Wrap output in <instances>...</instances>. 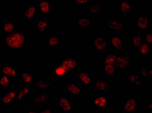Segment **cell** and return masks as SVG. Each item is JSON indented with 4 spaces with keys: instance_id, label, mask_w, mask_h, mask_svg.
<instances>
[{
    "instance_id": "ac0fdd59",
    "label": "cell",
    "mask_w": 152,
    "mask_h": 113,
    "mask_svg": "<svg viewBox=\"0 0 152 113\" xmlns=\"http://www.w3.org/2000/svg\"><path fill=\"white\" fill-rule=\"evenodd\" d=\"M16 98V92L11 89L9 91V92L7 94H5L1 99V102L3 104H8L12 102L15 100Z\"/></svg>"
},
{
    "instance_id": "f35d334b",
    "label": "cell",
    "mask_w": 152,
    "mask_h": 113,
    "mask_svg": "<svg viewBox=\"0 0 152 113\" xmlns=\"http://www.w3.org/2000/svg\"><path fill=\"white\" fill-rule=\"evenodd\" d=\"M146 109H147V110L150 111H151V109H152V104H151V103H149V104H148L146 105Z\"/></svg>"
},
{
    "instance_id": "d4e9b609",
    "label": "cell",
    "mask_w": 152,
    "mask_h": 113,
    "mask_svg": "<svg viewBox=\"0 0 152 113\" xmlns=\"http://www.w3.org/2000/svg\"><path fill=\"white\" fill-rule=\"evenodd\" d=\"M37 11V7L36 6L31 5L27 7L26 10L25 12H24V18L27 20L32 19L34 16H35Z\"/></svg>"
},
{
    "instance_id": "277c9868",
    "label": "cell",
    "mask_w": 152,
    "mask_h": 113,
    "mask_svg": "<svg viewBox=\"0 0 152 113\" xmlns=\"http://www.w3.org/2000/svg\"><path fill=\"white\" fill-rule=\"evenodd\" d=\"M131 60V58L127 55H118L116 59L115 65L116 67L120 69L125 70L128 68Z\"/></svg>"
},
{
    "instance_id": "74e56055",
    "label": "cell",
    "mask_w": 152,
    "mask_h": 113,
    "mask_svg": "<svg viewBox=\"0 0 152 113\" xmlns=\"http://www.w3.org/2000/svg\"><path fill=\"white\" fill-rule=\"evenodd\" d=\"M40 112H42V113H51V111L49 109H42V110H41Z\"/></svg>"
},
{
    "instance_id": "7402d4cb",
    "label": "cell",
    "mask_w": 152,
    "mask_h": 113,
    "mask_svg": "<svg viewBox=\"0 0 152 113\" xmlns=\"http://www.w3.org/2000/svg\"><path fill=\"white\" fill-rule=\"evenodd\" d=\"M108 29L110 31H119L124 29V25L122 22L111 21L107 23Z\"/></svg>"
},
{
    "instance_id": "603a6c76",
    "label": "cell",
    "mask_w": 152,
    "mask_h": 113,
    "mask_svg": "<svg viewBox=\"0 0 152 113\" xmlns=\"http://www.w3.org/2000/svg\"><path fill=\"white\" fill-rule=\"evenodd\" d=\"M18 75L22 80L27 84L31 83L34 81V77L33 75L26 71H18Z\"/></svg>"
},
{
    "instance_id": "8992f818",
    "label": "cell",
    "mask_w": 152,
    "mask_h": 113,
    "mask_svg": "<svg viewBox=\"0 0 152 113\" xmlns=\"http://www.w3.org/2000/svg\"><path fill=\"white\" fill-rule=\"evenodd\" d=\"M57 106L63 112H70L72 111V102L66 96H62L58 99Z\"/></svg>"
},
{
    "instance_id": "ba28073f",
    "label": "cell",
    "mask_w": 152,
    "mask_h": 113,
    "mask_svg": "<svg viewBox=\"0 0 152 113\" xmlns=\"http://www.w3.org/2000/svg\"><path fill=\"white\" fill-rule=\"evenodd\" d=\"M77 80L85 86L91 87L92 86L93 81L92 77L87 73H79L77 74Z\"/></svg>"
},
{
    "instance_id": "8d00e7d4",
    "label": "cell",
    "mask_w": 152,
    "mask_h": 113,
    "mask_svg": "<svg viewBox=\"0 0 152 113\" xmlns=\"http://www.w3.org/2000/svg\"><path fill=\"white\" fill-rule=\"evenodd\" d=\"M75 1L78 5H85L88 2V0H75Z\"/></svg>"
},
{
    "instance_id": "e0dca14e",
    "label": "cell",
    "mask_w": 152,
    "mask_h": 113,
    "mask_svg": "<svg viewBox=\"0 0 152 113\" xmlns=\"http://www.w3.org/2000/svg\"><path fill=\"white\" fill-rule=\"evenodd\" d=\"M103 72L107 76L111 77L117 71V67L115 64L103 63Z\"/></svg>"
},
{
    "instance_id": "60d3db41",
    "label": "cell",
    "mask_w": 152,
    "mask_h": 113,
    "mask_svg": "<svg viewBox=\"0 0 152 113\" xmlns=\"http://www.w3.org/2000/svg\"><path fill=\"white\" fill-rule=\"evenodd\" d=\"M65 1H71V0H65Z\"/></svg>"
},
{
    "instance_id": "d590c367",
    "label": "cell",
    "mask_w": 152,
    "mask_h": 113,
    "mask_svg": "<svg viewBox=\"0 0 152 113\" xmlns=\"http://www.w3.org/2000/svg\"><path fill=\"white\" fill-rule=\"evenodd\" d=\"M145 39H146V43L149 44V45H151L152 43V35L150 32H146L145 34Z\"/></svg>"
},
{
    "instance_id": "f1b7e54d",
    "label": "cell",
    "mask_w": 152,
    "mask_h": 113,
    "mask_svg": "<svg viewBox=\"0 0 152 113\" xmlns=\"http://www.w3.org/2000/svg\"><path fill=\"white\" fill-rule=\"evenodd\" d=\"M95 87L100 91H106L108 90V84L103 80H97L94 82Z\"/></svg>"
},
{
    "instance_id": "4fadbf2b",
    "label": "cell",
    "mask_w": 152,
    "mask_h": 113,
    "mask_svg": "<svg viewBox=\"0 0 152 113\" xmlns=\"http://www.w3.org/2000/svg\"><path fill=\"white\" fill-rule=\"evenodd\" d=\"M68 72L73 71L77 67V61L73 58H68L63 60L61 63Z\"/></svg>"
},
{
    "instance_id": "30bf717a",
    "label": "cell",
    "mask_w": 152,
    "mask_h": 113,
    "mask_svg": "<svg viewBox=\"0 0 152 113\" xmlns=\"http://www.w3.org/2000/svg\"><path fill=\"white\" fill-rule=\"evenodd\" d=\"M129 83L133 84L134 87L136 88H139L143 83L142 78L139 73H131L128 76Z\"/></svg>"
},
{
    "instance_id": "7a4b0ae2",
    "label": "cell",
    "mask_w": 152,
    "mask_h": 113,
    "mask_svg": "<svg viewBox=\"0 0 152 113\" xmlns=\"http://www.w3.org/2000/svg\"><path fill=\"white\" fill-rule=\"evenodd\" d=\"M92 45L94 49L97 51L98 56H102L103 55V52L107 47L108 42L104 37L97 36L92 38Z\"/></svg>"
},
{
    "instance_id": "484cf974",
    "label": "cell",
    "mask_w": 152,
    "mask_h": 113,
    "mask_svg": "<svg viewBox=\"0 0 152 113\" xmlns=\"http://www.w3.org/2000/svg\"><path fill=\"white\" fill-rule=\"evenodd\" d=\"M68 73V72L66 70V68L61 64L54 68L53 74L54 76L56 77H64Z\"/></svg>"
},
{
    "instance_id": "7c38bea8",
    "label": "cell",
    "mask_w": 152,
    "mask_h": 113,
    "mask_svg": "<svg viewBox=\"0 0 152 113\" xmlns=\"http://www.w3.org/2000/svg\"><path fill=\"white\" fill-rule=\"evenodd\" d=\"M103 11V4L102 2H98L94 5L88 6L87 12L92 16H96L101 14Z\"/></svg>"
},
{
    "instance_id": "52a82bcc",
    "label": "cell",
    "mask_w": 152,
    "mask_h": 113,
    "mask_svg": "<svg viewBox=\"0 0 152 113\" xmlns=\"http://www.w3.org/2000/svg\"><path fill=\"white\" fill-rule=\"evenodd\" d=\"M92 104L94 107L101 109H106L108 107V101L107 99L103 94L96 95L93 98Z\"/></svg>"
},
{
    "instance_id": "9a60e30c",
    "label": "cell",
    "mask_w": 152,
    "mask_h": 113,
    "mask_svg": "<svg viewBox=\"0 0 152 113\" xmlns=\"http://www.w3.org/2000/svg\"><path fill=\"white\" fill-rule=\"evenodd\" d=\"M50 95L48 93L41 94L34 97L31 102L33 104H46L50 100Z\"/></svg>"
},
{
    "instance_id": "4316f807",
    "label": "cell",
    "mask_w": 152,
    "mask_h": 113,
    "mask_svg": "<svg viewBox=\"0 0 152 113\" xmlns=\"http://www.w3.org/2000/svg\"><path fill=\"white\" fill-rule=\"evenodd\" d=\"M92 25V22L85 16L79 17L77 21V27H91Z\"/></svg>"
},
{
    "instance_id": "4dcf8cb0",
    "label": "cell",
    "mask_w": 152,
    "mask_h": 113,
    "mask_svg": "<svg viewBox=\"0 0 152 113\" xmlns=\"http://www.w3.org/2000/svg\"><path fill=\"white\" fill-rule=\"evenodd\" d=\"M3 30L5 33L10 34L15 31V23L12 22H6L3 23Z\"/></svg>"
},
{
    "instance_id": "ab89813d",
    "label": "cell",
    "mask_w": 152,
    "mask_h": 113,
    "mask_svg": "<svg viewBox=\"0 0 152 113\" xmlns=\"http://www.w3.org/2000/svg\"><path fill=\"white\" fill-rule=\"evenodd\" d=\"M26 112H29V113H36V111H33V110H26Z\"/></svg>"
},
{
    "instance_id": "ffe728a7",
    "label": "cell",
    "mask_w": 152,
    "mask_h": 113,
    "mask_svg": "<svg viewBox=\"0 0 152 113\" xmlns=\"http://www.w3.org/2000/svg\"><path fill=\"white\" fill-rule=\"evenodd\" d=\"M61 42V38L56 36H51L48 37L46 40V46L48 47H55L59 45Z\"/></svg>"
},
{
    "instance_id": "b9f144b4",
    "label": "cell",
    "mask_w": 152,
    "mask_h": 113,
    "mask_svg": "<svg viewBox=\"0 0 152 113\" xmlns=\"http://www.w3.org/2000/svg\"><path fill=\"white\" fill-rule=\"evenodd\" d=\"M12 1H16V0H12Z\"/></svg>"
},
{
    "instance_id": "2e32d148",
    "label": "cell",
    "mask_w": 152,
    "mask_h": 113,
    "mask_svg": "<svg viewBox=\"0 0 152 113\" xmlns=\"http://www.w3.org/2000/svg\"><path fill=\"white\" fill-rule=\"evenodd\" d=\"M109 40L111 45L115 49L121 50L124 48L123 40L122 37L118 36H113L110 37Z\"/></svg>"
},
{
    "instance_id": "cb8c5ba5",
    "label": "cell",
    "mask_w": 152,
    "mask_h": 113,
    "mask_svg": "<svg viewBox=\"0 0 152 113\" xmlns=\"http://www.w3.org/2000/svg\"><path fill=\"white\" fill-rule=\"evenodd\" d=\"M30 92V89L27 85H23L21 88L20 89L18 94H16V101H21L23 100L25 96L28 94Z\"/></svg>"
},
{
    "instance_id": "e575fe53",
    "label": "cell",
    "mask_w": 152,
    "mask_h": 113,
    "mask_svg": "<svg viewBox=\"0 0 152 113\" xmlns=\"http://www.w3.org/2000/svg\"><path fill=\"white\" fill-rule=\"evenodd\" d=\"M0 85L3 88H9L11 85V81H10L8 76L5 75H2L0 78Z\"/></svg>"
},
{
    "instance_id": "6da1fadb",
    "label": "cell",
    "mask_w": 152,
    "mask_h": 113,
    "mask_svg": "<svg viewBox=\"0 0 152 113\" xmlns=\"http://www.w3.org/2000/svg\"><path fill=\"white\" fill-rule=\"evenodd\" d=\"M25 36L20 31L13 32L6 36L4 39L5 45L11 49L21 50L25 45Z\"/></svg>"
},
{
    "instance_id": "836d02e7",
    "label": "cell",
    "mask_w": 152,
    "mask_h": 113,
    "mask_svg": "<svg viewBox=\"0 0 152 113\" xmlns=\"http://www.w3.org/2000/svg\"><path fill=\"white\" fill-rule=\"evenodd\" d=\"M139 74L142 78H151L152 76V70L150 68H144L139 71Z\"/></svg>"
},
{
    "instance_id": "8fae6325",
    "label": "cell",
    "mask_w": 152,
    "mask_h": 113,
    "mask_svg": "<svg viewBox=\"0 0 152 113\" xmlns=\"http://www.w3.org/2000/svg\"><path fill=\"white\" fill-rule=\"evenodd\" d=\"M66 90L68 92L74 96H79L81 94L83 90V88L79 86V85L76 83H67L66 85Z\"/></svg>"
},
{
    "instance_id": "f546056e",
    "label": "cell",
    "mask_w": 152,
    "mask_h": 113,
    "mask_svg": "<svg viewBox=\"0 0 152 113\" xmlns=\"http://www.w3.org/2000/svg\"><path fill=\"white\" fill-rule=\"evenodd\" d=\"M51 85V82L49 80H37L35 83H34V87L40 89H44L50 87Z\"/></svg>"
},
{
    "instance_id": "5b68a950",
    "label": "cell",
    "mask_w": 152,
    "mask_h": 113,
    "mask_svg": "<svg viewBox=\"0 0 152 113\" xmlns=\"http://www.w3.org/2000/svg\"><path fill=\"white\" fill-rule=\"evenodd\" d=\"M138 106H139V102L136 99H126V100H124L123 111L124 112L133 113L137 111Z\"/></svg>"
},
{
    "instance_id": "44dd1931",
    "label": "cell",
    "mask_w": 152,
    "mask_h": 113,
    "mask_svg": "<svg viewBox=\"0 0 152 113\" xmlns=\"http://www.w3.org/2000/svg\"><path fill=\"white\" fill-rule=\"evenodd\" d=\"M40 11L42 14L48 15L51 12V2L50 1H42L39 3Z\"/></svg>"
},
{
    "instance_id": "d6a6232c",
    "label": "cell",
    "mask_w": 152,
    "mask_h": 113,
    "mask_svg": "<svg viewBox=\"0 0 152 113\" xmlns=\"http://www.w3.org/2000/svg\"><path fill=\"white\" fill-rule=\"evenodd\" d=\"M116 54H108L107 56H106L104 59H103V63H110V64H115L116 59L117 57Z\"/></svg>"
},
{
    "instance_id": "9c48e42d",
    "label": "cell",
    "mask_w": 152,
    "mask_h": 113,
    "mask_svg": "<svg viewBox=\"0 0 152 113\" xmlns=\"http://www.w3.org/2000/svg\"><path fill=\"white\" fill-rule=\"evenodd\" d=\"M150 23V19L146 16H140L135 21V25L138 29L145 30H146L147 28L149 26Z\"/></svg>"
},
{
    "instance_id": "3957f363",
    "label": "cell",
    "mask_w": 152,
    "mask_h": 113,
    "mask_svg": "<svg viewBox=\"0 0 152 113\" xmlns=\"http://www.w3.org/2000/svg\"><path fill=\"white\" fill-rule=\"evenodd\" d=\"M118 9L121 14L124 16H128L132 14L133 6L131 3L127 0H122L118 3Z\"/></svg>"
},
{
    "instance_id": "5bb4252c",
    "label": "cell",
    "mask_w": 152,
    "mask_h": 113,
    "mask_svg": "<svg viewBox=\"0 0 152 113\" xmlns=\"http://www.w3.org/2000/svg\"><path fill=\"white\" fill-rule=\"evenodd\" d=\"M1 74L3 75H5L7 76L14 78L16 77L17 75H18V71L11 65H9L7 64L1 68Z\"/></svg>"
},
{
    "instance_id": "1f68e13d",
    "label": "cell",
    "mask_w": 152,
    "mask_h": 113,
    "mask_svg": "<svg viewBox=\"0 0 152 113\" xmlns=\"http://www.w3.org/2000/svg\"><path fill=\"white\" fill-rule=\"evenodd\" d=\"M142 43V39L139 34L134 35L132 40H131V45L133 47L137 48V49L140 46Z\"/></svg>"
},
{
    "instance_id": "83f0119b",
    "label": "cell",
    "mask_w": 152,
    "mask_h": 113,
    "mask_svg": "<svg viewBox=\"0 0 152 113\" xmlns=\"http://www.w3.org/2000/svg\"><path fill=\"white\" fill-rule=\"evenodd\" d=\"M138 50H139V53L140 56H146L149 54L150 45L145 42L142 43L140 46L138 48Z\"/></svg>"
},
{
    "instance_id": "d6986e66",
    "label": "cell",
    "mask_w": 152,
    "mask_h": 113,
    "mask_svg": "<svg viewBox=\"0 0 152 113\" xmlns=\"http://www.w3.org/2000/svg\"><path fill=\"white\" fill-rule=\"evenodd\" d=\"M50 23L48 20L45 19H42L40 20H38L37 22H35V26L39 30V31L40 33H45L48 29V27H49Z\"/></svg>"
}]
</instances>
